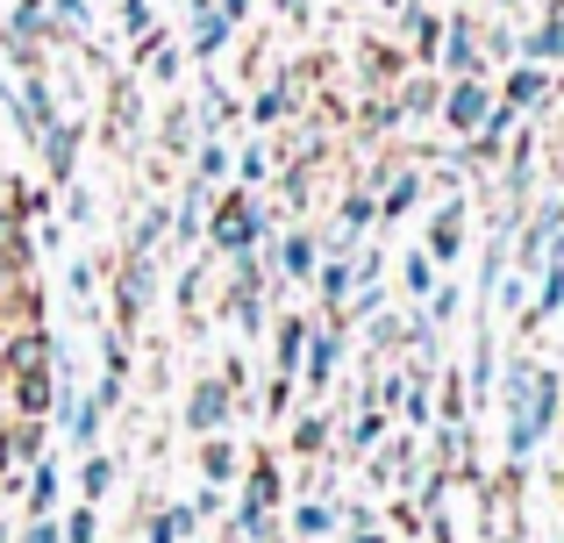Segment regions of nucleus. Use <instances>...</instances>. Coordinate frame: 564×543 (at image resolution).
Returning a JSON list of instances; mask_svg holds the SVG:
<instances>
[{"label":"nucleus","mask_w":564,"mask_h":543,"mask_svg":"<svg viewBox=\"0 0 564 543\" xmlns=\"http://www.w3.org/2000/svg\"><path fill=\"white\" fill-rule=\"evenodd\" d=\"M272 229V215L250 200V186H236V194H221L215 200V215H207V243H215L221 258H243V251H258V237Z\"/></svg>","instance_id":"obj_1"},{"label":"nucleus","mask_w":564,"mask_h":543,"mask_svg":"<svg viewBox=\"0 0 564 543\" xmlns=\"http://www.w3.org/2000/svg\"><path fill=\"white\" fill-rule=\"evenodd\" d=\"M494 79H486V72H471V79H451V94L436 100L443 108V129H451V137H471V129L486 122V115H494Z\"/></svg>","instance_id":"obj_2"},{"label":"nucleus","mask_w":564,"mask_h":543,"mask_svg":"<svg viewBox=\"0 0 564 543\" xmlns=\"http://www.w3.org/2000/svg\"><path fill=\"white\" fill-rule=\"evenodd\" d=\"M436 65L451 72V79H471V72H486V43H479V22H471V14H451V22H443Z\"/></svg>","instance_id":"obj_3"},{"label":"nucleus","mask_w":564,"mask_h":543,"mask_svg":"<svg viewBox=\"0 0 564 543\" xmlns=\"http://www.w3.org/2000/svg\"><path fill=\"white\" fill-rule=\"evenodd\" d=\"M229 415H236V401H229V379H200V387L186 393V430H193V436H215V430H229Z\"/></svg>","instance_id":"obj_4"},{"label":"nucleus","mask_w":564,"mask_h":543,"mask_svg":"<svg viewBox=\"0 0 564 543\" xmlns=\"http://www.w3.org/2000/svg\"><path fill=\"white\" fill-rule=\"evenodd\" d=\"M36 151H43V165H51V180L72 186V165H79V129H72L65 115H51V122L36 129Z\"/></svg>","instance_id":"obj_5"},{"label":"nucleus","mask_w":564,"mask_h":543,"mask_svg":"<svg viewBox=\"0 0 564 543\" xmlns=\"http://www.w3.org/2000/svg\"><path fill=\"white\" fill-rule=\"evenodd\" d=\"M465 258V200L451 194V208H436L429 222V265H457Z\"/></svg>","instance_id":"obj_6"},{"label":"nucleus","mask_w":564,"mask_h":543,"mask_svg":"<svg viewBox=\"0 0 564 543\" xmlns=\"http://www.w3.org/2000/svg\"><path fill=\"white\" fill-rule=\"evenodd\" d=\"M315 286H322V301H329L336 329H344V301H350V293H358V265H350V251L322 258V265H315Z\"/></svg>","instance_id":"obj_7"},{"label":"nucleus","mask_w":564,"mask_h":543,"mask_svg":"<svg viewBox=\"0 0 564 543\" xmlns=\"http://www.w3.org/2000/svg\"><path fill=\"white\" fill-rule=\"evenodd\" d=\"M336 365H344V336H336V329H307V350H301L307 387H329V379H336Z\"/></svg>","instance_id":"obj_8"},{"label":"nucleus","mask_w":564,"mask_h":543,"mask_svg":"<svg viewBox=\"0 0 564 543\" xmlns=\"http://www.w3.org/2000/svg\"><path fill=\"white\" fill-rule=\"evenodd\" d=\"M400 36H408V51L422 57V65H436V51H443V14L436 8H400Z\"/></svg>","instance_id":"obj_9"},{"label":"nucleus","mask_w":564,"mask_h":543,"mask_svg":"<svg viewBox=\"0 0 564 543\" xmlns=\"http://www.w3.org/2000/svg\"><path fill=\"white\" fill-rule=\"evenodd\" d=\"M229 36H236V22H221V8H215V0H193V57L207 65V57H215Z\"/></svg>","instance_id":"obj_10"},{"label":"nucleus","mask_w":564,"mask_h":543,"mask_svg":"<svg viewBox=\"0 0 564 543\" xmlns=\"http://www.w3.org/2000/svg\"><path fill=\"white\" fill-rule=\"evenodd\" d=\"M372 200H379V222H400V215H408L414 200H422V172H414V165H400V172L379 186Z\"/></svg>","instance_id":"obj_11"},{"label":"nucleus","mask_w":564,"mask_h":543,"mask_svg":"<svg viewBox=\"0 0 564 543\" xmlns=\"http://www.w3.org/2000/svg\"><path fill=\"white\" fill-rule=\"evenodd\" d=\"M8 387H14V401H22V415H51V401H57L51 365H29V372H14Z\"/></svg>","instance_id":"obj_12"},{"label":"nucleus","mask_w":564,"mask_h":543,"mask_svg":"<svg viewBox=\"0 0 564 543\" xmlns=\"http://www.w3.org/2000/svg\"><path fill=\"white\" fill-rule=\"evenodd\" d=\"M543 94H551V72H543L536 57H529V65H514V72H508V86H500V100H508L514 115H522V108H536Z\"/></svg>","instance_id":"obj_13"},{"label":"nucleus","mask_w":564,"mask_h":543,"mask_svg":"<svg viewBox=\"0 0 564 543\" xmlns=\"http://www.w3.org/2000/svg\"><path fill=\"white\" fill-rule=\"evenodd\" d=\"M272 265L286 272V279H315V265H322V243L307 237V229H293V237H286V243L272 251Z\"/></svg>","instance_id":"obj_14"},{"label":"nucleus","mask_w":564,"mask_h":543,"mask_svg":"<svg viewBox=\"0 0 564 543\" xmlns=\"http://www.w3.org/2000/svg\"><path fill=\"white\" fill-rule=\"evenodd\" d=\"M0 29H8V36H29V43L57 36V22H51V0H14V14H8Z\"/></svg>","instance_id":"obj_15"},{"label":"nucleus","mask_w":564,"mask_h":543,"mask_svg":"<svg viewBox=\"0 0 564 543\" xmlns=\"http://www.w3.org/2000/svg\"><path fill=\"white\" fill-rule=\"evenodd\" d=\"M522 51L536 57V65H551V57H564V0H557V8H551V14H543V22L522 36Z\"/></svg>","instance_id":"obj_16"},{"label":"nucleus","mask_w":564,"mask_h":543,"mask_svg":"<svg viewBox=\"0 0 564 543\" xmlns=\"http://www.w3.org/2000/svg\"><path fill=\"white\" fill-rule=\"evenodd\" d=\"M100 415H108V408H100L94 393H86V401H65V436H72L79 450H94V444H100Z\"/></svg>","instance_id":"obj_17"},{"label":"nucleus","mask_w":564,"mask_h":543,"mask_svg":"<svg viewBox=\"0 0 564 543\" xmlns=\"http://www.w3.org/2000/svg\"><path fill=\"white\" fill-rule=\"evenodd\" d=\"M200 479L207 487H229L236 479V444L229 436H200Z\"/></svg>","instance_id":"obj_18"},{"label":"nucleus","mask_w":564,"mask_h":543,"mask_svg":"<svg viewBox=\"0 0 564 543\" xmlns=\"http://www.w3.org/2000/svg\"><path fill=\"white\" fill-rule=\"evenodd\" d=\"M301 350H307V322L301 315H286V322H279V336H272V358H279V372H301Z\"/></svg>","instance_id":"obj_19"},{"label":"nucleus","mask_w":564,"mask_h":543,"mask_svg":"<svg viewBox=\"0 0 564 543\" xmlns=\"http://www.w3.org/2000/svg\"><path fill=\"white\" fill-rule=\"evenodd\" d=\"M436 100H443V86L429 79V72H414V79L400 86V100H393V122H400V115H429Z\"/></svg>","instance_id":"obj_20"},{"label":"nucleus","mask_w":564,"mask_h":543,"mask_svg":"<svg viewBox=\"0 0 564 543\" xmlns=\"http://www.w3.org/2000/svg\"><path fill=\"white\" fill-rule=\"evenodd\" d=\"M51 508H57V465L36 458L29 465V515H51Z\"/></svg>","instance_id":"obj_21"},{"label":"nucleus","mask_w":564,"mask_h":543,"mask_svg":"<svg viewBox=\"0 0 564 543\" xmlns=\"http://www.w3.org/2000/svg\"><path fill=\"white\" fill-rule=\"evenodd\" d=\"M186 530H193V508H158L143 543H186Z\"/></svg>","instance_id":"obj_22"},{"label":"nucleus","mask_w":564,"mask_h":543,"mask_svg":"<svg viewBox=\"0 0 564 543\" xmlns=\"http://www.w3.org/2000/svg\"><path fill=\"white\" fill-rule=\"evenodd\" d=\"M336 530V501H301L293 508V536H329Z\"/></svg>","instance_id":"obj_23"},{"label":"nucleus","mask_w":564,"mask_h":543,"mask_svg":"<svg viewBox=\"0 0 564 543\" xmlns=\"http://www.w3.org/2000/svg\"><path fill=\"white\" fill-rule=\"evenodd\" d=\"M386 422H393V415H386V408L372 401V408H358V422H350V450H379V436H386Z\"/></svg>","instance_id":"obj_24"},{"label":"nucleus","mask_w":564,"mask_h":543,"mask_svg":"<svg viewBox=\"0 0 564 543\" xmlns=\"http://www.w3.org/2000/svg\"><path fill=\"white\" fill-rule=\"evenodd\" d=\"M286 108H293V86L279 79V86H264V94L250 100V122H258V129H272V122H279V115H286Z\"/></svg>","instance_id":"obj_25"},{"label":"nucleus","mask_w":564,"mask_h":543,"mask_svg":"<svg viewBox=\"0 0 564 543\" xmlns=\"http://www.w3.org/2000/svg\"><path fill=\"white\" fill-rule=\"evenodd\" d=\"M229 172H236V158L221 151V143H200V151H193V180L215 186V180H229Z\"/></svg>","instance_id":"obj_26"},{"label":"nucleus","mask_w":564,"mask_h":543,"mask_svg":"<svg viewBox=\"0 0 564 543\" xmlns=\"http://www.w3.org/2000/svg\"><path fill=\"white\" fill-rule=\"evenodd\" d=\"M365 79H372V86H393V79H400V51H386V43H365Z\"/></svg>","instance_id":"obj_27"},{"label":"nucleus","mask_w":564,"mask_h":543,"mask_svg":"<svg viewBox=\"0 0 564 543\" xmlns=\"http://www.w3.org/2000/svg\"><path fill=\"white\" fill-rule=\"evenodd\" d=\"M200 222H207V180H193L180 200V237H200Z\"/></svg>","instance_id":"obj_28"},{"label":"nucleus","mask_w":564,"mask_h":543,"mask_svg":"<svg viewBox=\"0 0 564 543\" xmlns=\"http://www.w3.org/2000/svg\"><path fill=\"white\" fill-rule=\"evenodd\" d=\"M272 180V151H264V143H250L243 158H236V186H264Z\"/></svg>","instance_id":"obj_29"},{"label":"nucleus","mask_w":564,"mask_h":543,"mask_svg":"<svg viewBox=\"0 0 564 543\" xmlns=\"http://www.w3.org/2000/svg\"><path fill=\"white\" fill-rule=\"evenodd\" d=\"M293 450H307V458L329 450V415H301V422H293Z\"/></svg>","instance_id":"obj_30"},{"label":"nucleus","mask_w":564,"mask_h":543,"mask_svg":"<svg viewBox=\"0 0 564 543\" xmlns=\"http://www.w3.org/2000/svg\"><path fill=\"white\" fill-rule=\"evenodd\" d=\"M108 487H115V465L108 458H86L79 465V493H86V501H108Z\"/></svg>","instance_id":"obj_31"},{"label":"nucleus","mask_w":564,"mask_h":543,"mask_svg":"<svg viewBox=\"0 0 564 543\" xmlns=\"http://www.w3.org/2000/svg\"><path fill=\"white\" fill-rule=\"evenodd\" d=\"M57 530H65V543H94V530H100V501H86V508H72L65 522H57Z\"/></svg>","instance_id":"obj_32"},{"label":"nucleus","mask_w":564,"mask_h":543,"mask_svg":"<svg viewBox=\"0 0 564 543\" xmlns=\"http://www.w3.org/2000/svg\"><path fill=\"white\" fill-rule=\"evenodd\" d=\"M400 279H408V293H422V301H429V286H436V265H429V251H414L408 265H400Z\"/></svg>","instance_id":"obj_33"},{"label":"nucleus","mask_w":564,"mask_h":543,"mask_svg":"<svg viewBox=\"0 0 564 543\" xmlns=\"http://www.w3.org/2000/svg\"><path fill=\"white\" fill-rule=\"evenodd\" d=\"M51 8H57V29H65V36H86V22H94L86 0H51Z\"/></svg>","instance_id":"obj_34"},{"label":"nucleus","mask_w":564,"mask_h":543,"mask_svg":"<svg viewBox=\"0 0 564 543\" xmlns=\"http://www.w3.org/2000/svg\"><path fill=\"white\" fill-rule=\"evenodd\" d=\"M400 415H408L414 430H429V387H422V379H408V393H400Z\"/></svg>","instance_id":"obj_35"},{"label":"nucleus","mask_w":564,"mask_h":543,"mask_svg":"<svg viewBox=\"0 0 564 543\" xmlns=\"http://www.w3.org/2000/svg\"><path fill=\"white\" fill-rule=\"evenodd\" d=\"M122 29H129V36H151V29H158L151 0H122Z\"/></svg>","instance_id":"obj_36"},{"label":"nucleus","mask_w":564,"mask_h":543,"mask_svg":"<svg viewBox=\"0 0 564 543\" xmlns=\"http://www.w3.org/2000/svg\"><path fill=\"white\" fill-rule=\"evenodd\" d=\"M22 543H65V530H57V515H29Z\"/></svg>","instance_id":"obj_37"},{"label":"nucleus","mask_w":564,"mask_h":543,"mask_svg":"<svg viewBox=\"0 0 564 543\" xmlns=\"http://www.w3.org/2000/svg\"><path fill=\"white\" fill-rule=\"evenodd\" d=\"M165 143H172V151H186V143H193V115L172 108V137H165Z\"/></svg>","instance_id":"obj_38"},{"label":"nucleus","mask_w":564,"mask_h":543,"mask_svg":"<svg viewBox=\"0 0 564 543\" xmlns=\"http://www.w3.org/2000/svg\"><path fill=\"white\" fill-rule=\"evenodd\" d=\"M344 543H386V530H372V522H350V536Z\"/></svg>","instance_id":"obj_39"},{"label":"nucleus","mask_w":564,"mask_h":543,"mask_svg":"<svg viewBox=\"0 0 564 543\" xmlns=\"http://www.w3.org/2000/svg\"><path fill=\"white\" fill-rule=\"evenodd\" d=\"M215 8H221V22H243V14H250V0H215Z\"/></svg>","instance_id":"obj_40"},{"label":"nucleus","mask_w":564,"mask_h":543,"mask_svg":"<svg viewBox=\"0 0 564 543\" xmlns=\"http://www.w3.org/2000/svg\"><path fill=\"white\" fill-rule=\"evenodd\" d=\"M286 8V22H307V0H279Z\"/></svg>","instance_id":"obj_41"},{"label":"nucleus","mask_w":564,"mask_h":543,"mask_svg":"<svg viewBox=\"0 0 564 543\" xmlns=\"http://www.w3.org/2000/svg\"><path fill=\"white\" fill-rule=\"evenodd\" d=\"M0 501H8V493H0Z\"/></svg>","instance_id":"obj_42"},{"label":"nucleus","mask_w":564,"mask_h":543,"mask_svg":"<svg viewBox=\"0 0 564 543\" xmlns=\"http://www.w3.org/2000/svg\"><path fill=\"white\" fill-rule=\"evenodd\" d=\"M0 186H8V180H0Z\"/></svg>","instance_id":"obj_43"}]
</instances>
